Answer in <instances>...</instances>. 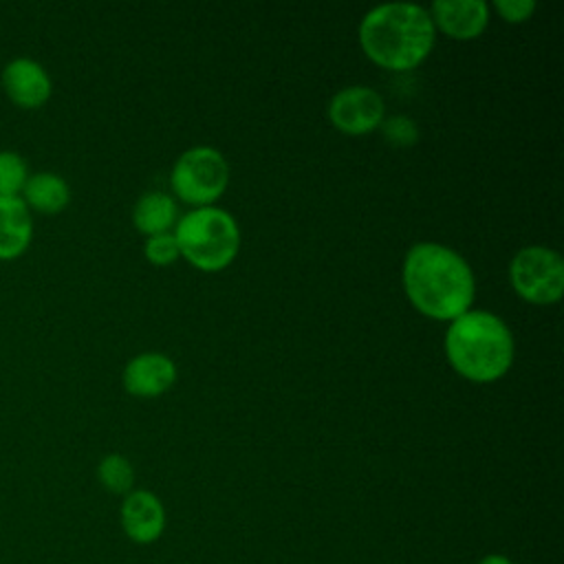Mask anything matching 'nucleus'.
Returning a JSON list of instances; mask_svg holds the SVG:
<instances>
[{
	"label": "nucleus",
	"instance_id": "f257e3e1",
	"mask_svg": "<svg viewBox=\"0 0 564 564\" xmlns=\"http://www.w3.org/2000/svg\"><path fill=\"white\" fill-rule=\"evenodd\" d=\"M403 289L416 311L452 322L469 311L476 280L471 267L454 249L438 242H416L403 260Z\"/></svg>",
	"mask_w": 564,
	"mask_h": 564
},
{
	"label": "nucleus",
	"instance_id": "f03ea898",
	"mask_svg": "<svg viewBox=\"0 0 564 564\" xmlns=\"http://www.w3.org/2000/svg\"><path fill=\"white\" fill-rule=\"evenodd\" d=\"M434 24L427 9L408 2L381 4L359 24V44L370 62L388 70L419 66L434 46Z\"/></svg>",
	"mask_w": 564,
	"mask_h": 564
},
{
	"label": "nucleus",
	"instance_id": "f3484780",
	"mask_svg": "<svg viewBox=\"0 0 564 564\" xmlns=\"http://www.w3.org/2000/svg\"><path fill=\"white\" fill-rule=\"evenodd\" d=\"M379 128L383 130V137H386L392 145L408 148V145H414V143L419 141V128H416V123H414L410 117L397 115V117L383 119Z\"/></svg>",
	"mask_w": 564,
	"mask_h": 564
},
{
	"label": "nucleus",
	"instance_id": "9d476101",
	"mask_svg": "<svg viewBox=\"0 0 564 564\" xmlns=\"http://www.w3.org/2000/svg\"><path fill=\"white\" fill-rule=\"evenodd\" d=\"M427 13L434 29L452 40H474L489 22V4L482 0H436Z\"/></svg>",
	"mask_w": 564,
	"mask_h": 564
},
{
	"label": "nucleus",
	"instance_id": "ddd939ff",
	"mask_svg": "<svg viewBox=\"0 0 564 564\" xmlns=\"http://www.w3.org/2000/svg\"><path fill=\"white\" fill-rule=\"evenodd\" d=\"M20 198L29 207V212L53 216L66 209V205L70 203V187L55 172H37L29 174Z\"/></svg>",
	"mask_w": 564,
	"mask_h": 564
},
{
	"label": "nucleus",
	"instance_id": "4468645a",
	"mask_svg": "<svg viewBox=\"0 0 564 564\" xmlns=\"http://www.w3.org/2000/svg\"><path fill=\"white\" fill-rule=\"evenodd\" d=\"M176 203L170 194L148 192L137 200L132 209V223L139 234H145L150 238L165 234L176 223Z\"/></svg>",
	"mask_w": 564,
	"mask_h": 564
},
{
	"label": "nucleus",
	"instance_id": "0eeeda50",
	"mask_svg": "<svg viewBox=\"0 0 564 564\" xmlns=\"http://www.w3.org/2000/svg\"><path fill=\"white\" fill-rule=\"evenodd\" d=\"M383 115L386 106L381 95L368 86L341 88L328 104V119L344 134H366L377 130Z\"/></svg>",
	"mask_w": 564,
	"mask_h": 564
},
{
	"label": "nucleus",
	"instance_id": "6e6552de",
	"mask_svg": "<svg viewBox=\"0 0 564 564\" xmlns=\"http://www.w3.org/2000/svg\"><path fill=\"white\" fill-rule=\"evenodd\" d=\"M0 84L9 101L22 110L42 108L53 93V84L46 68L31 57L11 59L2 68Z\"/></svg>",
	"mask_w": 564,
	"mask_h": 564
},
{
	"label": "nucleus",
	"instance_id": "7ed1b4c3",
	"mask_svg": "<svg viewBox=\"0 0 564 564\" xmlns=\"http://www.w3.org/2000/svg\"><path fill=\"white\" fill-rule=\"evenodd\" d=\"M445 352L452 368L476 383L507 375L513 364V337L507 324L489 311H465L449 322Z\"/></svg>",
	"mask_w": 564,
	"mask_h": 564
},
{
	"label": "nucleus",
	"instance_id": "aec40b11",
	"mask_svg": "<svg viewBox=\"0 0 564 564\" xmlns=\"http://www.w3.org/2000/svg\"><path fill=\"white\" fill-rule=\"evenodd\" d=\"M476 564H513V562L502 553H487Z\"/></svg>",
	"mask_w": 564,
	"mask_h": 564
},
{
	"label": "nucleus",
	"instance_id": "1a4fd4ad",
	"mask_svg": "<svg viewBox=\"0 0 564 564\" xmlns=\"http://www.w3.org/2000/svg\"><path fill=\"white\" fill-rule=\"evenodd\" d=\"M121 529L134 544H154L165 531V507L161 498L148 489H132L126 494L121 509Z\"/></svg>",
	"mask_w": 564,
	"mask_h": 564
},
{
	"label": "nucleus",
	"instance_id": "423d86ee",
	"mask_svg": "<svg viewBox=\"0 0 564 564\" xmlns=\"http://www.w3.org/2000/svg\"><path fill=\"white\" fill-rule=\"evenodd\" d=\"M516 293L531 304H555L564 293L562 256L549 247H524L509 264Z\"/></svg>",
	"mask_w": 564,
	"mask_h": 564
},
{
	"label": "nucleus",
	"instance_id": "a211bd4d",
	"mask_svg": "<svg viewBox=\"0 0 564 564\" xmlns=\"http://www.w3.org/2000/svg\"><path fill=\"white\" fill-rule=\"evenodd\" d=\"M181 256L178 251V245H176V238L174 234L165 231V234H159V236H150L145 240V258L156 264V267H167L172 264L176 258Z\"/></svg>",
	"mask_w": 564,
	"mask_h": 564
},
{
	"label": "nucleus",
	"instance_id": "f8f14e48",
	"mask_svg": "<svg viewBox=\"0 0 564 564\" xmlns=\"http://www.w3.org/2000/svg\"><path fill=\"white\" fill-rule=\"evenodd\" d=\"M33 240V216L22 198H0V260L20 258Z\"/></svg>",
	"mask_w": 564,
	"mask_h": 564
},
{
	"label": "nucleus",
	"instance_id": "20e7f679",
	"mask_svg": "<svg viewBox=\"0 0 564 564\" xmlns=\"http://www.w3.org/2000/svg\"><path fill=\"white\" fill-rule=\"evenodd\" d=\"M181 256L200 271L214 273L231 264L240 247V231L229 212L196 207L178 218L174 231Z\"/></svg>",
	"mask_w": 564,
	"mask_h": 564
},
{
	"label": "nucleus",
	"instance_id": "dca6fc26",
	"mask_svg": "<svg viewBox=\"0 0 564 564\" xmlns=\"http://www.w3.org/2000/svg\"><path fill=\"white\" fill-rule=\"evenodd\" d=\"M29 178V167L15 150H0V198H20Z\"/></svg>",
	"mask_w": 564,
	"mask_h": 564
},
{
	"label": "nucleus",
	"instance_id": "6ab92c4d",
	"mask_svg": "<svg viewBox=\"0 0 564 564\" xmlns=\"http://www.w3.org/2000/svg\"><path fill=\"white\" fill-rule=\"evenodd\" d=\"M494 7L505 22H513V24L529 20L535 11L533 0H496Z\"/></svg>",
	"mask_w": 564,
	"mask_h": 564
},
{
	"label": "nucleus",
	"instance_id": "2eb2a0df",
	"mask_svg": "<svg viewBox=\"0 0 564 564\" xmlns=\"http://www.w3.org/2000/svg\"><path fill=\"white\" fill-rule=\"evenodd\" d=\"M97 480L110 494H130L134 485V467L123 454H106L97 465Z\"/></svg>",
	"mask_w": 564,
	"mask_h": 564
},
{
	"label": "nucleus",
	"instance_id": "39448f33",
	"mask_svg": "<svg viewBox=\"0 0 564 564\" xmlns=\"http://www.w3.org/2000/svg\"><path fill=\"white\" fill-rule=\"evenodd\" d=\"M170 183L181 200L196 207H209L227 189L229 165L218 150L198 145L176 159Z\"/></svg>",
	"mask_w": 564,
	"mask_h": 564
},
{
	"label": "nucleus",
	"instance_id": "9b49d317",
	"mask_svg": "<svg viewBox=\"0 0 564 564\" xmlns=\"http://www.w3.org/2000/svg\"><path fill=\"white\" fill-rule=\"evenodd\" d=\"M176 381V366L167 355L141 352L123 368V388L134 397H159Z\"/></svg>",
	"mask_w": 564,
	"mask_h": 564
}]
</instances>
